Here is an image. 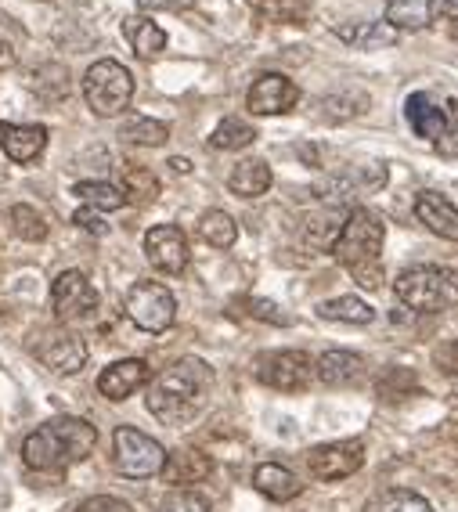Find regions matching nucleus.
Segmentation results:
<instances>
[{
	"mask_svg": "<svg viewBox=\"0 0 458 512\" xmlns=\"http://www.w3.org/2000/svg\"><path fill=\"white\" fill-rule=\"evenodd\" d=\"M213 372L202 357H181L170 368L148 383V412L156 415L163 426H184L202 412V404L210 397Z\"/></svg>",
	"mask_w": 458,
	"mask_h": 512,
	"instance_id": "nucleus-1",
	"label": "nucleus"
},
{
	"mask_svg": "<svg viewBox=\"0 0 458 512\" xmlns=\"http://www.w3.org/2000/svg\"><path fill=\"white\" fill-rule=\"evenodd\" d=\"M94 448H98V430L91 422L76 415H58L22 440V462L33 473H62L83 458H91Z\"/></svg>",
	"mask_w": 458,
	"mask_h": 512,
	"instance_id": "nucleus-2",
	"label": "nucleus"
},
{
	"mask_svg": "<svg viewBox=\"0 0 458 512\" xmlns=\"http://www.w3.org/2000/svg\"><path fill=\"white\" fill-rule=\"evenodd\" d=\"M383 242H386V224L368 206L350 210L347 220H343V228H339V238L332 242V256L347 267L350 275H354V282L361 289H368V293L383 285V267H379Z\"/></svg>",
	"mask_w": 458,
	"mask_h": 512,
	"instance_id": "nucleus-3",
	"label": "nucleus"
},
{
	"mask_svg": "<svg viewBox=\"0 0 458 512\" xmlns=\"http://www.w3.org/2000/svg\"><path fill=\"white\" fill-rule=\"evenodd\" d=\"M394 296L419 314H440L458 307V267L419 264L401 271L394 282Z\"/></svg>",
	"mask_w": 458,
	"mask_h": 512,
	"instance_id": "nucleus-4",
	"label": "nucleus"
},
{
	"mask_svg": "<svg viewBox=\"0 0 458 512\" xmlns=\"http://www.w3.org/2000/svg\"><path fill=\"white\" fill-rule=\"evenodd\" d=\"M130 98H134V76L116 58H98L83 73V101H87V109L94 116H120L123 109H130Z\"/></svg>",
	"mask_w": 458,
	"mask_h": 512,
	"instance_id": "nucleus-5",
	"label": "nucleus"
},
{
	"mask_svg": "<svg viewBox=\"0 0 458 512\" xmlns=\"http://www.w3.org/2000/svg\"><path fill=\"white\" fill-rule=\"evenodd\" d=\"M112 462L130 480H148V476L163 473L166 448L156 437L134 430V426H116L112 433Z\"/></svg>",
	"mask_w": 458,
	"mask_h": 512,
	"instance_id": "nucleus-6",
	"label": "nucleus"
},
{
	"mask_svg": "<svg viewBox=\"0 0 458 512\" xmlns=\"http://www.w3.org/2000/svg\"><path fill=\"white\" fill-rule=\"evenodd\" d=\"M123 311H127V318L134 321L141 332H152V336H159V332H166L170 325H174L177 300H174V293H170L166 285H159V282H134L127 289Z\"/></svg>",
	"mask_w": 458,
	"mask_h": 512,
	"instance_id": "nucleus-7",
	"label": "nucleus"
},
{
	"mask_svg": "<svg viewBox=\"0 0 458 512\" xmlns=\"http://www.w3.org/2000/svg\"><path fill=\"white\" fill-rule=\"evenodd\" d=\"M253 375L271 390L296 394L314 379V361L303 350H271V354H260L253 361Z\"/></svg>",
	"mask_w": 458,
	"mask_h": 512,
	"instance_id": "nucleus-8",
	"label": "nucleus"
},
{
	"mask_svg": "<svg viewBox=\"0 0 458 512\" xmlns=\"http://www.w3.org/2000/svg\"><path fill=\"white\" fill-rule=\"evenodd\" d=\"M94 311H98V289L91 285V278L83 271H62L51 285V314L62 325H73L91 318Z\"/></svg>",
	"mask_w": 458,
	"mask_h": 512,
	"instance_id": "nucleus-9",
	"label": "nucleus"
},
{
	"mask_svg": "<svg viewBox=\"0 0 458 512\" xmlns=\"http://www.w3.org/2000/svg\"><path fill=\"white\" fill-rule=\"evenodd\" d=\"M365 466V440H332V444H321V448L307 451V469H311L314 480H325V484H336V480H347L358 469Z\"/></svg>",
	"mask_w": 458,
	"mask_h": 512,
	"instance_id": "nucleus-10",
	"label": "nucleus"
},
{
	"mask_svg": "<svg viewBox=\"0 0 458 512\" xmlns=\"http://www.w3.org/2000/svg\"><path fill=\"white\" fill-rule=\"evenodd\" d=\"M33 357L55 375H76L87 365V343L69 329H51L33 343Z\"/></svg>",
	"mask_w": 458,
	"mask_h": 512,
	"instance_id": "nucleus-11",
	"label": "nucleus"
},
{
	"mask_svg": "<svg viewBox=\"0 0 458 512\" xmlns=\"http://www.w3.org/2000/svg\"><path fill=\"white\" fill-rule=\"evenodd\" d=\"M145 256L148 264L163 271V275H181L184 267H188V238L177 224H156V228H148L145 235Z\"/></svg>",
	"mask_w": 458,
	"mask_h": 512,
	"instance_id": "nucleus-12",
	"label": "nucleus"
},
{
	"mask_svg": "<svg viewBox=\"0 0 458 512\" xmlns=\"http://www.w3.org/2000/svg\"><path fill=\"white\" fill-rule=\"evenodd\" d=\"M300 101V87L285 73H264L253 80L246 94V109L253 116H282V112L296 109Z\"/></svg>",
	"mask_w": 458,
	"mask_h": 512,
	"instance_id": "nucleus-13",
	"label": "nucleus"
},
{
	"mask_svg": "<svg viewBox=\"0 0 458 512\" xmlns=\"http://www.w3.org/2000/svg\"><path fill=\"white\" fill-rule=\"evenodd\" d=\"M404 119L408 127L426 141H440L448 130V105L437 101L430 91H415L404 98Z\"/></svg>",
	"mask_w": 458,
	"mask_h": 512,
	"instance_id": "nucleus-14",
	"label": "nucleus"
},
{
	"mask_svg": "<svg viewBox=\"0 0 458 512\" xmlns=\"http://www.w3.org/2000/svg\"><path fill=\"white\" fill-rule=\"evenodd\" d=\"M148 379H152V368L141 357H123V361H116V365H109L98 375V394L109 397V401H127Z\"/></svg>",
	"mask_w": 458,
	"mask_h": 512,
	"instance_id": "nucleus-15",
	"label": "nucleus"
},
{
	"mask_svg": "<svg viewBox=\"0 0 458 512\" xmlns=\"http://www.w3.org/2000/svg\"><path fill=\"white\" fill-rule=\"evenodd\" d=\"M0 148L11 163H33L47 148V127L40 123H0Z\"/></svg>",
	"mask_w": 458,
	"mask_h": 512,
	"instance_id": "nucleus-16",
	"label": "nucleus"
},
{
	"mask_svg": "<svg viewBox=\"0 0 458 512\" xmlns=\"http://www.w3.org/2000/svg\"><path fill=\"white\" fill-rule=\"evenodd\" d=\"M314 375L332 390H343V386H354L365 379V357L350 354V350H325L314 361Z\"/></svg>",
	"mask_w": 458,
	"mask_h": 512,
	"instance_id": "nucleus-17",
	"label": "nucleus"
},
{
	"mask_svg": "<svg viewBox=\"0 0 458 512\" xmlns=\"http://www.w3.org/2000/svg\"><path fill=\"white\" fill-rule=\"evenodd\" d=\"M415 217H419V224H426L433 235L444 238V242H458V206L444 199V195H437V192L415 195Z\"/></svg>",
	"mask_w": 458,
	"mask_h": 512,
	"instance_id": "nucleus-18",
	"label": "nucleus"
},
{
	"mask_svg": "<svg viewBox=\"0 0 458 512\" xmlns=\"http://www.w3.org/2000/svg\"><path fill=\"white\" fill-rule=\"evenodd\" d=\"M213 473V458L206 455V451L199 448H177L166 455L163 462V480L174 487H188V484H199V480H206V476Z\"/></svg>",
	"mask_w": 458,
	"mask_h": 512,
	"instance_id": "nucleus-19",
	"label": "nucleus"
},
{
	"mask_svg": "<svg viewBox=\"0 0 458 512\" xmlns=\"http://www.w3.org/2000/svg\"><path fill=\"white\" fill-rule=\"evenodd\" d=\"M253 487H257L264 498H271V502H293L296 494L303 491L300 480L285 466H278V462H264V466L253 469Z\"/></svg>",
	"mask_w": 458,
	"mask_h": 512,
	"instance_id": "nucleus-20",
	"label": "nucleus"
},
{
	"mask_svg": "<svg viewBox=\"0 0 458 512\" xmlns=\"http://www.w3.org/2000/svg\"><path fill=\"white\" fill-rule=\"evenodd\" d=\"M271 166L264 159H242L235 170L228 174V188L231 195H239V199H260V195L271 188Z\"/></svg>",
	"mask_w": 458,
	"mask_h": 512,
	"instance_id": "nucleus-21",
	"label": "nucleus"
},
{
	"mask_svg": "<svg viewBox=\"0 0 458 512\" xmlns=\"http://www.w3.org/2000/svg\"><path fill=\"white\" fill-rule=\"evenodd\" d=\"M336 37L354 44L358 51H379V47H394L401 33L390 22H354V26H336Z\"/></svg>",
	"mask_w": 458,
	"mask_h": 512,
	"instance_id": "nucleus-22",
	"label": "nucleus"
},
{
	"mask_svg": "<svg viewBox=\"0 0 458 512\" xmlns=\"http://www.w3.org/2000/svg\"><path fill=\"white\" fill-rule=\"evenodd\" d=\"M123 37L130 40V47H134L138 58H156L166 47V29L156 26L148 15H130V19H123Z\"/></svg>",
	"mask_w": 458,
	"mask_h": 512,
	"instance_id": "nucleus-23",
	"label": "nucleus"
},
{
	"mask_svg": "<svg viewBox=\"0 0 458 512\" xmlns=\"http://www.w3.org/2000/svg\"><path fill=\"white\" fill-rule=\"evenodd\" d=\"M386 8V22L401 33V29H426L433 22V0H383Z\"/></svg>",
	"mask_w": 458,
	"mask_h": 512,
	"instance_id": "nucleus-24",
	"label": "nucleus"
},
{
	"mask_svg": "<svg viewBox=\"0 0 458 512\" xmlns=\"http://www.w3.org/2000/svg\"><path fill=\"white\" fill-rule=\"evenodd\" d=\"M365 512H433V505L422 498L419 491H408V487H386L376 491L365 502Z\"/></svg>",
	"mask_w": 458,
	"mask_h": 512,
	"instance_id": "nucleus-25",
	"label": "nucleus"
},
{
	"mask_svg": "<svg viewBox=\"0 0 458 512\" xmlns=\"http://www.w3.org/2000/svg\"><path fill=\"white\" fill-rule=\"evenodd\" d=\"M318 314L325 321H339V325H372L376 321V311L368 307L361 296H336V300H325L318 307Z\"/></svg>",
	"mask_w": 458,
	"mask_h": 512,
	"instance_id": "nucleus-26",
	"label": "nucleus"
},
{
	"mask_svg": "<svg viewBox=\"0 0 458 512\" xmlns=\"http://www.w3.org/2000/svg\"><path fill=\"white\" fill-rule=\"evenodd\" d=\"M347 213H350L347 206H325L321 213H314V217L307 220V228H303L307 242H311L314 249H332V242L339 238V228H343Z\"/></svg>",
	"mask_w": 458,
	"mask_h": 512,
	"instance_id": "nucleus-27",
	"label": "nucleus"
},
{
	"mask_svg": "<svg viewBox=\"0 0 458 512\" xmlns=\"http://www.w3.org/2000/svg\"><path fill=\"white\" fill-rule=\"evenodd\" d=\"M253 141H257V127L239 116L220 119L217 130L210 134V145L217 148V152H239V148H249Z\"/></svg>",
	"mask_w": 458,
	"mask_h": 512,
	"instance_id": "nucleus-28",
	"label": "nucleus"
},
{
	"mask_svg": "<svg viewBox=\"0 0 458 512\" xmlns=\"http://www.w3.org/2000/svg\"><path fill=\"white\" fill-rule=\"evenodd\" d=\"M199 238L202 242H210L213 249H231L235 246V238H239V224H235V217L224 210H206L199 220Z\"/></svg>",
	"mask_w": 458,
	"mask_h": 512,
	"instance_id": "nucleus-29",
	"label": "nucleus"
},
{
	"mask_svg": "<svg viewBox=\"0 0 458 512\" xmlns=\"http://www.w3.org/2000/svg\"><path fill=\"white\" fill-rule=\"evenodd\" d=\"M120 138L127 145H145V148H159L170 141V127L159 123V119H148V116H130L127 123L120 127Z\"/></svg>",
	"mask_w": 458,
	"mask_h": 512,
	"instance_id": "nucleus-30",
	"label": "nucleus"
},
{
	"mask_svg": "<svg viewBox=\"0 0 458 512\" xmlns=\"http://www.w3.org/2000/svg\"><path fill=\"white\" fill-rule=\"evenodd\" d=\"M123 199L134 202V206H148V202L159 199V177L145 166H127L123 170Z\"/></svg>",
	"mask_w": 458,
	"mask_h": 512,
	"instance_id": "nucleus-31",
	"label": "nucleus"
},
{
	"mask_svg": "<svg viewBox=\"0 0 458 512\" xmlns=\"http://www.w3.org/2000/svg\"><path fill=\"white\" fill-rule=\"evenodd\" d=\"M73 195L83 202V206H91V210H98V213L120 210L123 202H127L120 188H116V184H109V181H80L73 188Z\"/></svg>",
	"mask_w": 458,
	"mask_h": 512,
	"instance_id": "nucleus-32",
	"label": "nucleus"
},
{
	"mask_svg": "<svg viewBox=\"0 0 458 512\" xmlns=\"http://www.w3.org/2000/svg\"><path fill=\"white\" fill-rule=\"evenodd\" d=\"M8 220H11V231L22 238V242H44L47 238V220L40 217L33 206H26V202H15L8 210Z\"/></svg>",
	"mask_w": 458,
	"mask_h": 512,
	"instance_id": "nucleus-33",
	"label": "nucleus"
},
{
	"mask_svg": "<svg viewBox=\"0 0 458 512\" xmlns=\"http://www.w3.org/2000/svg\"><path fill=\"white\" fill-rule=\"evenodd\" d=\"M249 8L267 22H303L311 4L307 0H249Z\"/></svg>",
	"mask_w": 458,
	"mask_h": 512,
	"instance_id": "nucleus-34",
	"label": "nucleus"
},
{
	"mask_svg": "<svg viewBox=\"0 0 458 512\" xmlns=\"http://www.w3.org/2000/svg\"><path fill=\"white\" fill-rule=\"evenodd\" d=\"M156 512H210V502L202 498L199 491H188V487H174V491L166 494L163 502H159Z\"/></svg>",
	"mask_w": 458,
	"mask_h": 512,
	"instance_id": "nucleus-35",
	"label": "nucleus"
},
{
	"mask_svg": "<svg viewBox=\"0 0 458 512\" xmlns=\"http://www.w3.org/2000/svg\"><path fill=\"white\" fill-rule=\"evenodd\" d=\"M242 307H246L253 318L271 321V325H293V318H289V314H282V307H278V303L260 300V296H249V300H242Z\"/></svg>",
	"mask_w": 458,
	"mask_h": 512,
	"instance_id": "nucleus-36",
	"label": "nucleus"
},
{
	"mask_svg": "<svg viewBox=\"0 0 458 512\" xmlns=\"http://www.w3.org/2000/svg\"><path fill=\"white\" fill-rule=\"evenodd\" d=\"M76 512H134L123 498H112V494H94L87 502L76 505Z\"/></svg>",
	"mask_w": 458,
	"mask_h": 512,
	"instance_id": "nucleus-37",
	"label": "nucleus"
},
{
	"mask_svg": "<svg viewBox=\"0 0 458 512\" xmlns=\"http://www.w3.org/2000/svg\"><path fill=\"white\" fill-rule=\"evenodd\" d=\"M437 148L444 152V156L458 159V98L448 105V130H444V138L437 141Z\"/></svg>",
	"mask_w": 458,
	"mask_h": 512,
	"instance_id": "nucleus-38",
	"label": "nucleus"
},
{
	"mask_svg": "<svg viewBox=\"0 0 458 512\" xmlns=\"http://www.w3.org/2000/svg\"><path fill=\"white\" fill-rule=\"evenodd\" d=\"M73 224L76 228H83V231H91V235H109V224L101 220V213L98 210H91V206H80V210L73 213Z\"/></svg>",
	"mask_w": 458,
	"mask_h": 512,
	"instance_id": "nucleus-39",
	"label": "nucleus"
},
{
	"mask_svg": "<svg viewBox=\"0 0 458 512\" xmlns=\"http://www.w3.org/2000/svg\"><path fill=\"white\" fill-rule=\"evenodd\" d=\"M433 357H437V365L444 368V372L455 375L458 372V339H451V343H440Z\"/></svg>",
	"mask_w": 458,
	"mask_h": 512,
	"instance_id": "nucleus-40",
	"label": "nucleus"
},
{
	"mask_svg": "<svg viewBox=\"0 0 458 512\" xmlns=\"http://www.w3.org/2000/svg\"><path fill=\"white\" fill-rule=\"evenodd\" d=\"M195 0H138L141 11H188Z\"/></svg>",
	"mask_w": 458,
	"mask_h": 512,
	"instance_id": "nucleus-41",
	"label": "nucleus"
},
{
	"mask_svg": "<svg viewBox=\"0 0 458 512\" xmlns=\"http://www.w3.org/2000/svg\"><path fill=\"white\" fill-rule=\"evenodd\" d=\"M440 15H448L451 22H458V0H437ZM455 37H458V26H455Z\"/></svg>",
	"mask_w": 458,
	"mask_h": 512,
	"instance_id": "nucleus-42",
	"label": "nucleus"
},
{
	"mask_svg": "<svg viewBox=\"0 0 458 512\" xmlns=\"http://www.w3.org/2000/svg\"><path fill=\"white\" fill-rule=\"evenodd\" d=\"M15 62H19V55L11 51V44H4V40H0V69H11Z\"/></svg>",
	"mask_w": 458,
	"mask_h": 512,
	"instance_id": "nucleus-43",
	"label": "nucleus"
},
{
	"mask_svg": "<svg viewBox=\"0 0 458 512\" xmlns=\"http://www.w3.org/2000/svg\"><path fill=\"white\" fill-rule=\"evenodd\" d=\"M170 170H174V174H188V170H192V163H188L184 156H174V159H170Z\"/></svg>",
	"mask_w": 458,
	"mask_h": 512,
	"instance_id": "nucleus-44",
	"label": "nucleus"
}]
</instances>
